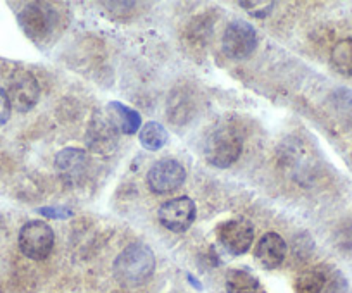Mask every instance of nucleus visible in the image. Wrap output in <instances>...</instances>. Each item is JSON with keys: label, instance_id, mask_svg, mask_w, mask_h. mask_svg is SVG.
Wrapping results in <instances>:
<instances>
[{"label": "nucleus", "instance_id": "7", "mask_svg": "<svg viewBox=\"0 0 352 293\" xmlns=\"http://www.w3.org/2000/svg\"><path fill=\"white\" fill-rule=\"evenodd\" d=\"M118 128L107 116L106 110H100L92 117L87 131V145L92 152L100 156H109L116 150L118 145Z\"/></svg>", "mask_w": 352, "mask_h": 293}, {"label": "nucleus", "instance_id": "2", "mask_svg": "<svg viewBox=\"0 0 352 293\" xmlns=\"http://www.w3.org/2000/svg\"><path fill=\"white\" fill-rule=\"evenodd\" d=\"M243 150V137L230 121L212 128L204 140V157L211 166L226 169L239 161Z\"/></svg>", "mask_w": 352, "mask_h": 293}, {"label": "nucleus", "instance_id": "1", "mask_svg": "<svg viewBox=\"0 0 352 293\" xmlns=\"http://www.w3.org/2000/svg\"><path fill=\"white\" fill-rule=\"evenodd\" d=\"M155 271V255L145 244H130L114 261V278L123 286H140Z\"/></svg>", "mask_w": 352, "mask_h": 293}, {"label": "nucleus", "instance_id": "18", "mask_svg": "<svg viewBox=\"0 0 352 293\" xmlns=\"http://www.w3.org/2000/svg\"><path fill=\"white\" fill-rule=\"evenodd\" d=\"M240 8L247 9V12H249L250 16H254V18H266L268 14H272L273 12V8H275V2H272V0H259V2H240Z\"/></svg>", "mask_w": 352, "mask_h": 293}, {"label": "nucleus", "instance_id": "5", "mask_svg": "<svg viewBox=\"0 0 352 293\" xmlns=\"http://www.w3.org/2000/svg\"><path fill=\"white\" fill-rule=\"evenodd\" d=\"M257 43H259V38H257L256 30L249 23L240 21V19L228 23L223 33V52L230 59H247L257 49Z\"/></svg>", "mask_w": 352, "mask_h": 293}, {"label": "nucleus", "instance_id": "8", "mask_svg": "<svg viewBox=\"0 0 352 293\" xmlns=\"http://www.w3.org/2000/svg\"><path fill=\"white\" fill-rule=\"evenodd\" d=\"M218 242L228 254L242 255L254 242V228L245 219H230L216 228Z\"/></svg>", "mask_w": 352, "mask_h": 293}, {"label": "nucleus", "instance_id": "12", "mask_svg": "<svg viewBox=\"0 0 352 293\" xmlns=\"http://www.w3.org/2000/svg\"><path fill=\"white\" fill-rule=\"evenodd\" d=\"M23 32L33 40L45 38L52 28V14L42 4H28L18 14Z\"/></svg>", "mask_w": 352, "mask_h": 293}, {"label": "nucleus", "instance_id": "17", "mask_svg": "<svg viewBox=\"0 0 352 293\" xmlns=\"http://www.w3.org/2000/svg\"><path fill=\"white\" fill-rule=\"evenodd\" d=\"M331 64L344 76H352V38H344L331 50Z\"/></svg>", "mask_w": 352, "mask_h": 293}, {"label": "nucleus", "instance_id": "16", "mask_svg": "<svg viewBox=\"0 0 352 293\" xmlns=\"http://www.w3.org/2000/svg\"><path fill=\"white\" fill-rule=\"evenodd\" d=\"M140 143L147 150H159L168 143V131L162 124L151 121L140 131Z\"/></svg>", "mask_w": 352, "mask_h": 293}, {"label": "nucleus", "instance_id": "15", "mask_svg": "<svg viewBox=\"0 0 352 293\" xmlns=\"http://www.w3.org/2000/svg\"><path fill=\"white\" fill-rule=\"evenodd\" d=\"M226 293H257L259 279L245 269H230L225 279Z\"/></svg>", "mask_w": 352, "mask_h": 293}, {"label": "nucleus", "instance_id": "6", "mask_svg": "<svg viewBox=\"0 0 352 293\" xmlns=\"http://www.w3.org/2000/svg\"><path fill=\"white\" fill-rule=\"evenodd\" d=\"M195 215H197V207L195 202L188 197L171 198L164 202L157 211L159 223L173 233L187 231L195 221Z\"/></svg>", "mask_w": 352, "mask_h": 293}, {"label": "nucleus", "instance_id": "20", "mask_svg": "<svg viewBox=\"0 0 352 293\" xmlns=\"http://www.w3.org/2000/svg\"><path fill=\"white\" fill-rule=\"evenodd\" d=\"M40 214H45L47 218H56V219H64L73 215V212L66 211V209H50V207H43L40 209Z\"/></svg>", "mask_w": 352, "mask_h": 293}, {"label": "nucleus", "instance_id": "10", "mask_svg": "<svg viewBox=\"0 0 352 293\" xmlns=\"http://www.w3.org/2000/svg\"><path fill=\"white\" fill-rule=\"evenodd\" d=\"M187 171L176 159H161L148 169L147 185L154 194H169L185 183Z\"/></svg>", "mask_w": 352, "mask_h": 293}, {"label": "nucleus", "instance_id": "11", "mask_svg": "<svg viewBox=\"0 0 352 293\" xmlns=\"http://www.w3.org/2000/svg\"><path fill=\"white\" fill-rule=\"evenodd\" d=\"M56 169L66 183H78L88 169L87 152L76 147H67L56 156Z\"/></svg>", "mask_w": 352, "mask_h": 293}, {"label": "nucleus", "instance_id": "9", "mask_svg": "<svg viewBox=\"0 0 352 293\" xmlns=\"http://www.w3.org/2000/svg\"><path fill=\"white\" fill-rule=\"evenodd\" d=\"M8 97L11 106L19 113H28L36 106L40 99V86L30 71L18 69L9 80Z\"/></svg>", "mask_w": 352, "mask_h": 293}, {"label": "nucleus", "instance_id": "3", "mask_svg": "<svg viewBox=\"0 0 352 293\" xmlns=\"http://www.w3.org/2000/svg\"><path fill=\"white\" fill-rule=\"evenodd\" d=\"M344 290V276L327 264L306 269L296 279V293H342Z\"/></svg>", "mask_w": 352, "mask_h": 293}, {"label": "nucleus", "instance_id": "13", "mask_svg": "<svg viewBox=\"0 0 352 293\" xmlns=\"http://www.w3.org/2000/svg\"><path fill=\"white\" fill-rule=\"evenodd\" d=\"M287 257V244L278 233H266L256 247V259L264 269H276Z\"/></svg>", "mask_w": 352, "mask_h": 293}, {"label": "nucleus", "instance_id": "14", "mask_svg": "<svg viewBox=\"0 0 352 293\" xmlns=\"http://www.w3.org/2000/svg\"><path fill=\"white\" fill-rule=\"evenodd\" d=\"M104 110L111 117V121H113L120 133L133 134L140 130L142 116L131 107L124 106L121 102H109Z\"/></svg>", "mask_w": 352, "mask_h": 293}, {"label": "nucleus", "instance_id": "19", "mask_svg": "<svg viewBox=\"0 0 352 293\" xmlns=\"http://www.w3.org/2000/svg\"><path fill=\"white\" fill-rule=\"evenodd\" d=\"M11 110L12 106L8 97V92L4 89H0V126L8 123L9 117H11Z\"/></svg>", "mask_w": 352, "mask_h": 293}, {"label": "nucleus", "instance_id": "4", "mask_svg": "<svg viewBox=\"0 0 352 293\" xmlns=\"http://www.w3.org/2000/svg\"><path fill=\"white\" fill-rule=\"evenodd\" d=\"M54 231L43 221H30L19 231V248L32 261H45L54 248Z\"/></svg>", "mask_w": 352, "mask_h": 293}]
</instances>
